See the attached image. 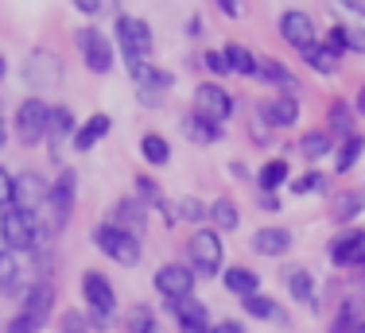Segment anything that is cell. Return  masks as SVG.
Listing matches in <instances>:
<instances>
[{
	"label": "cell",
	"instance_id": "obj_7",
	"mask_svg": "<svg viewBox=\"0 0 365 333\" xmlns=\"http://www.w3.org/2000/svg\"><path fill=\"white\" fill-rule=\"evenodd\" d=\"M117 39H120V55L128 58V66L140 63L152 51V28L136 16H117Z\"/></svg>",
	"mask_w": 365,
	"mask_h": 333
},
{
	"label": "cell",
	"instance_id": "obj_26",
	"mask_svg": "<svg viewBox=\"0 0 365 333\" xmlns=\"http://www.w3.org/2000/svg\"><path fill=\"white\" fill-rule=\"evenodd\" d=\"M222 55H225V66H230V74L257 78V58H253V51H245L241 43H230V47H225Z\"/></svg>",
	"mask_w": 365,
	"mask_h": 333
},
{
	"label": "cell",
	"instance_id": "obj_46",
	"mask_svg": "<svg viewBox=\"0 0 365 333\" xmlns=\"http://www.w3.org/2000/svg\"><path fill=\"white\" fill-rule=\"evenodd\" d=\"M179 213H182V217H187V221H198V217H202V213H206V209H202V206H198V201H182V206H179Z\"/></svg>",
	"mask_w": 365,
	"mask_h": 333
},
{
	"label": "cell",
	"instance_id": "obj_10",
	"mask_svg": "<svg viewBox=\"0 0 365 333\" xmlns=\"http://www.w3.org/2000/svg\"><path fill=\"white\" fill-rule=\"evenodd\" d=\"M47 198H51V186H47V179H43V174L24 171V174H16V179H12V206H16V209H28V213H36V209H39Z\"/></svg>",
	"mask_w": 365,
	"mask_h": 333
},
{
	"label": "cell",
	"instance_id": "obj_14",
	"mask_svg": "<svg viewBox=\"0 0 365 333\" xmlns=\"http://www.w3.org/2000/svg\"><path fill=\"white\" fill-rule=\"evenodd\" d=\"M280 35L292 43L295 51H299V55L319 43V39H315V23H311L307 12H284V16H280Z\"/></svg>",
	"mask_w": 365,
	"mask_h": 333
},
{
	"label": "cell",
	"instance_id": "obj_45",
	"mask_svg": "<svg viewBox=\"0 0 365 333\" xmlns=\"http://www.w3.org/2000/svg\"><path fill=\"white\" fill-rule=\"evenodd\" d=\"M206 66H210L214 74H230V66H225V55H222V51H206Z\"/></svg>",
	"mask_w": 365,
	"mask_h": 333
},
{
	"label": "cell",
	"instance_id": "obj_49",
	"mask_svg": "<svg viewBox=\"0 0 365 333\" xmlns=\"http://www.w3.org/2000/svg\"><path fill=\"white\" fill-rule=\"evenodd\" d=\"M210 333H245L237 322H222V326H210Z\"/></svg>",
	"mask_w": 365,
	"mask_h": 333
},
{
	"label": "cell",
	"instance_id": "obj_34",
	"mask_svg": "<svg viewBox=\"0 0 365 333\" xmlns=\"http://www.w3.org/2000/svg\"><path fill=\"white\" fill-rule=\"evenodd\" d=\"M330 132H338V136H346V139L354 136V109L346 101L330 105Z\"/></svg>",
	"mask_w": 365,
	"mask_h": 333
},
{
	"label": "cell",
	"instance_id": "obj_11",
	"mask_svg": "<svg viewBox=\"0 0 365 333\" xmlns=\"http://www.w3.org/2000/svg\"><path fill=\"white\" fill-rule=\"evenodd\" d=\"M195 112H198V117H206L210 125H222V120L233 112V97L222 90L218 82H202L195 90Z\"/></svg>",
	"mask_w": 365,
	"mask_h": 333
},
{
	"label": "cell",
	"instance_id": "obj_20",
	"mask_svg": "<svg viewBox=\"0 0 365 333\" xmlns=\"http://www.w3.org/2000/svg\"><path fill=\"white\" fill-rule=\"evenodd\" d=\"M179 132L187 136L190 144H198V147L218 144V139H222V128H218V125H210L206 117H198V112H187V117L179 120Z\"/></svg>",
	"mask_w": 365,
	"mask_h": 333
},
{
	"label": "cell",
	"instance_id": "obj_25",
	"mask_svg": "<svg viewBox=\"0 0 365 333\" xmlns=\"http://www.w3.org/2000/svg\"><path fill=\"white\" fill-rule=\"evenodd\" d=\"M71 132H78V128H74V112L66 109V105H58V109H51L47 136H51V152H55V159H58V139H66Z\"/></svg>",
	"mask_w": 365,
	"mask_h": 333
},
{
	"label": "cell",
	"instance_id": "obj_35",
	"mask_svg": "<svg viewBox=\"0 0 365 333\" xmlns=\"http://www.w3.org/2000/svg\"><path fill=\"white\" fill-rule=\"evenodd\" d=\"M303 58H307V66H311V70H319V74H334V70H338V55H330L323 43L307 47V51H303Z\"/></svg>",
	"mask_w": 365,
	"mask_h": 333
},
{
	"label": "cell",
	"instance_id": "obj_48",
	"mask_svg": "<svg viewBox=\"0 0 365 333\" xmlns=\"http://www.w3.org/2000/svg\"><path fill=\"white\" fill-rule=\"evenodd\" d=\"M214 8H222V16H230V20H233V16H241V4H233V0H218Z\"/></svg>",
	"mask_w": 365,
	"mask_h": 333
},
{
	"label": "cell",
	"instance_id": "obj_53",
	"mask_svg": "<svg viewBox=\"0 0 365 333\" xmlns=\"http://www.w3.org/2000/svg\"><path fill=\"white\" fill-rule=\"evenodd\" d=\"M0 78H4V58H0Z\"/></svg>",
	"mask_w": 365,
	"mask_h": 333
},
{
	"label": "cell",
	"instance_id": "obj_4",
	"mask_svg": "<svg viewBox=\"0 0 365 333\" xmlns=\"http://www.w3.org/2000/svg\"><path fill=\"white\" fill-rule=\"evenodd\" d=\"M82 295L90 302V314H93V326L106 329L109 326V314L117 310V295H113V283L101 271H86L82 275Z\"/></svg>",
	"mask_w": 365,
	"mask_h": 333
},
{
	"label": "cell",
	"instance_id": "obj_8",
	"mask_svg": "<svg viewBox=\"0 0 365 333\" xmlns=\"http://www.w3.org/2000/svg\"><path fill=\"white\" fill-rule=\"evenodd\" d=\"M24 82H28L31 90H55V85L63 82V63H58V55H51V51H31V55L24 58Z\"/></svg>",
	"mask_w": 365,
	"mask_h": 333
},
{
	"label": "cell",
	"instance_id": "obj_44",
	"mask_svg": "<svg viewBox=\"0 0 365 333\" xmlns=\"http://www.w3.org/2000/svg\"><path fill=\"white\" fill-rule=\"evenodd\" d=\"M346 51H365V31L361 28H346Z\"/></svg>",
	"mask_w": 365,
	"mask_h": 333
},
{
	"label": "cell",
	"instance_id": "obj_15",
	"mask_svg": "<svg viewBox=\"0 0 365 333\" xmlns=\"http://www.w3.org/2000/svg\"><path fill=\"white\" fill-rule=\"evenodd\" d=\"M74 194H78V174L71 171V166H63L58 171V182L51 186V206H55V225L63 229L66 217H71L74 209Z\"/></svg>",
	"mask_w": 365,
	"mask_h": 333
},
{
	"label": "cell",
	"instance_id": "obj_52",
	"mask_svg": "<svg viewBox=\"0 0 365 333\" xmlns=\"http://www.w3.org/2000/svg\"><path fill=\"white\" fill-rule=\"evenodd\" d=\"M0 147H4V120H0Z\"/></svg>",
	"mask_w": 365,
	"mask_h": 333
},
{
	"label": "cell",
	"instance_id": "obj_39",
	"mask_svg": "<svg viewBox=\"0 0 365 333\" xmlns=\"http://www.w3.org/2000/svg\"><path fill=\"white\" fill-rule=\"evenodd\" d=\"M128 329H133V333H155L152 310H148V306H136V310L128 314Z\"/></svg>",
	"mask_w": 365,
	"mask_h": 333
},
{
	"label": "cell",
	"instance_id": "obj_9",
	"mask_svg": "<svg viewBox=\"0 0 365 333\" xmlns=\"http://www.w3.org/2000/svg\"><path fill=\"white\" fill-rule=\"evenodd\" d=\"M155 291H160L168 302L190 299V295H195V271H190V264H182V260L163 264L160 271H155Z\"/></svg>",
	"mask_w": 365,
	"mask_h": 333
},
{
	"label": "cell",
	"instance_id": "obj_32",
	"mask_svg": "<svg viewBox=\"0 0 365 333\" xmlns=\"http://www.w3.org/2000/svg\"><path fill=\"white\" fill-rule=\"evenodd\" d=\"M206 213H210V221L218 225V229H237V221H241L237 206H233L230 198H214V206L206 209Z\"/></svg>",
	"mask_w": 365,
	"mask_h": 333
},
{
	"label": "cell",
	"instance_id": "obj_36",
	"mask_svg": "<svg viewBox=\"0 0 365 333\" xmlns=\"http://www.w3.org/2000/svg\"><path fill=\"white\" fill-rule=\"evenodd\" d=\"M299 152H303V159H307V163L323 159V155L330 152V136L327 132H307L299 139Z\"/></svg>",
	"mask_w": 365,
	"mask_h": 333
},
{
	"label": "cell",
	"instance_id": "obj_40",
	"mask_svg": "<svg viewBox=\"0 0 365 333\" xmlns=\"http://www.w3.org/2000/svg\"><path fill=\"white\" fill-rule=\"evenodd\" d=\"M292 190H295V194H311V190H327V179H323L319 171H307L303 179H295V182H292Z\"/></svg>",
	"mask_w": 365,
	"mask_h": 333
},
{
	"label": "cell",
	"instance_id": "obj_21",
	"mask_svg": "<svg viewBox=\"0 0 365 333\" xmlns=\"http://www.w3.org/2000/svg\"><path fill=\"white\" fill-rule=\"evenodd\" d=\"M113 229H120V233H128V236H136L144 229V209L136 206L133 198H125V201H117V206H113Z\"/></svg>",
	"mask_w": 365,
	"mask_h": 333
},
{
	"label": "cell",
	"instance_id": "obj_30",
	"mask_svg": "<svg viewBox=\"0 0 365 333\" xmlns=\"http://www.w3.org/2000/svg\"><path fill=\"white\" fill-rule=\"evenodd\" d=\"M257 78H264L268 85H280V90H295L299 85V78L284 63H257Z\"/></svg>",
	"mask_w": 365,
	"mask_h": 333
},
{
	"label": "cell",
	"instance_id": "obj_18",
	"mask_svg": "<svg viewBox=\"0 0 365 333\" xmlns=\"http://www.w3.org/2000/svg\"><path fill=\"white\" fill-rule=\"evenodd\" d=\"M260 117H264V125L288 128V125L299 120V101H295L292 93H280V97H272V101H260Z\"/></svg>",
	"mask_w": 365,
	"mask_h": 333
},
{
	"label": "cell",
	"instance_id": "obj_2",
	"mask_svg": "<svg viewBox=\"0 0 365 333\" xmlns=\"http://www.w3.org/2000/svg\"><path fill=\"white\" fill-rule=\"evenodd\" d=\"M0 240H4V248H12V252L36 248V240H39V217L28 213V209L8 206L4 213H0Z\"/></svg>",
	"mask_w": 365,
	"mask_h": 333
},
{
	"label": "cell",
	"instance_id": "obj_28",
	"mask_svg": "<svg viewBox=\"0 0 365 333\" xmlns=\"http://www.w3.org/2000/svg\"><path fill=\"white\" fill-rule=\"evenodd\" d=\"M245 314H249V318H260V322H288L284 306H276L272 299H264V295H253V299H245Z\"/></svg>",
	"mask_w": 365,
	"mask_h": 333
},
{
	"label": "cell",
	"instance_id": "obj_19",
	"mask_svg": "<svg viewBox=\"0 0 365 333\" xmlns=\"http://www.w3.org/2000/svg\"><path fill=\"white\" fill-rule=\"evenodd\" d=\"M253 248L257 256H284V252L292 248V233L284 229V225H264V229L253 233Z\"/></svg>",
	"mask_w": 365,
	"mask_h": 333
},
{
	"label": "cell",
	"instance_id": "obj_42",
	"mask_svg": "<svg viewBox=\"0 0 365 333\" xmlns=\"http://www.w3.org/2000/svg\"><path fill=\"white\" fill-rule=\"evenodd\" d=\"M323 47L330 51V55H338V58H342V55H346V28H330V35H327V43H323Z\"/></svg>",
	"mask_w": 365,
	"mask_h": 333
},
{
	"label": "cell",
	"instance_id": "obj_1",
	"mask_svg": "<svg viewBox=\"0 0 365 333\" xmlns=\"http://www.w3.org/2000/svg\"><path fill=\"white\" fill-rule=\"evenodd\" d=\"M51 310H55V287L51 283H36L28 295H24V306L12 322H8V333H39L47 326Z\"/></svg>",
	"mask_w": 365,
	"mask_h": 333
},
{
	"label": "cell",
	"instance_id": "obj_29",
	"mask_svg": "<svg viewBox=\"0 0 365 333\" xmlns=\"http://www.w3.org/2000/svg\"><path fill=\"white\" fill-rule=\"evenodd\" d=\"M288 174H292V166L284 163V159H272V163H264L260 166V190H264V194H276V190L284 186V182H288Z\"/></svg>",
	"mask_w": 365,
	"mask_h": 333
},
{
	"label": "cell",
	"instance_id": "obj_31",
	"mask_svg": "<svg viewBox=\"0 0 365 333\" xmlns=\"http://www.w3.org/2000/svg\"><path fill=\"white\" fill-rule=\"evenodd\" d=\"M288 291H292L295 302H311V299H315V275H311L307 268L288 271Z\"/></svg>",
	"mask_w": 365,
	"mask_h": 333
},
{
	"label": "cell",
	"instance_id": "obj_12",
	"mask_svg": "<svg viewBox=\"0 0 365 333\" xmlns=\"http://www.w3.org/2000/svg\"><path fill=\"white\" fill-rule=\"evenodd\" d=\"M78 51H82L86 66H90L93 74H109V70H113V47H109V39L101 31L82 28V31H78Z\"/></svg>",
	"mask_w": 365,
	"mask_h": 333
},
{
	"label": "cell",
	"instance_id": "obj_3",
	"mask_svg": "<svg viewBox=\"0 0 365 333\" xmlns=\"http://www.w3.org/2000/svg\"><path fill=\"white\" fill-rule=\"evenodd\" d=\"M187 256H190V271L195 275H218L222 271V236L214 229H198L187 244Z\"/></svg>",
	"mask_w": 365,
	"mask_h": 333
},
{
	"label": "cell",
	"instance_id": "obj_33",
	"mask_svg": "<svg viewBox=\"0 0 365 333\" xmlns=\"http://www.w3.org/2000/svg\"><path fill=\"white\" fill-rule=\"evenodd\" d=\"M140 152H144V159L152 163V166H163L171 159V147H168V139L163 136H155V132H148L144 139H140Z\"/></svg>",
	"mask_w": 365,
	"mask_h": 333
},
{
	"label": "cell",
	"instance_id": "obj_13",
	"mask_svg": "<svg viewBox=\"0 0 365 333\" xmlns=\"http://www.w3.org/2000/svg\"><path fill=\"white\" fill-rule=\"evenodd\" d=\"M133 82H136V90H140L144 105H163V93L171 90L168 70H155V66H144V63H133Z\"/></svg>",
	"mask_w": 365,
	"mask_h": 333
},
{
	"label": "cell",
	"instance_id": "obj_50",
	"mask_svg": "<svg viewBox=\"0 0 365 333\" xmlns=\"http://www.w3.org/2000/svg\"><path fill=\"white\" fill-rule=\"evenodd\" d=\"M342 8H350V12L354 16H365V4H361V0H346V4Z\"/></svg>",
	"mask_w": 365,
	"mask_h": 333
},
{
	"label": "cell",
	"instance_id": "obj_41",
	"mask_svg": "<svg viewBox=\"0 0 365 333\" xmlns=\"http://www.w3.org/2000/svg\"><path fill=\"white\" fill-rule=\"evenodd\" d=\"M136 190H140V198H144V201H152L155 209H163V190L155 186V182L148 179V174H140V179H136Z\"/></svg>",
	"mask_w": 365,
	"mask_h": 333
},
{
	"label": "cell",
	"instance_id": "obj_6",
	"mask_svg": "<svg viewBox=\"0 0 365 333\" xmlns=\"http://www.w3.org/2000/svg\"><path fill=\"white\" fill-rule=\"evenodd\" d=\"M47 120H51V109L47 101L39 97H28L16 109V136H20V144L36 147L39 139H47Z\"/></svg>",
	"mask_w": 365,
	"mask_h": 333
},
{
	"label": "cell",
	"instance_id": "obj_38",
	"mask_svg": "<svg viewBox=\"0 0 365 333\" xmlns=\"http://www.w3.org/2000/svg\"><path fill=\"white\" fill-rule=\"evenodd\" d=\"M361 147H365V139L354 132L350 139L342 144V152H338V171H350L354 163H358V155H361Z\"/></svg>",
	"mask_w": 365,
	"mask_h": 333
},
{
	"label": "cell",
	"instance_id": "obj_47",
	"mask_svg": "<svg viewBox=\"0 0 365 333\" xmlns=\"http://www.w3.org/2000/svg\"><path fill=\"white\" fill-rule=\"evenodd\" d=\"M74 8H78V12H86V16H93V12H101L106 4H101V0H74Z\"/></svg>",
	"mask_w": 365,
	"mask_h": 333
},
{
	"label": "cell",
	"instance_id": "obj_51",
	"mask_svg": "<svg viewBox=\"0 0 365 333\" xmlns=\"http://www.w3.org/2000/svg\"><path fill=\"white\" fill-rule=\"evenodd\" d=\"M358 112H365V85L358 90Z\"/></svg>",
	"mask_w": 365,
	"mask_h": 333
},
{
	"label": "cell",
	"instance_id": "obj_23",
	"mask_svg": "<svg viewBox=\"0 0 365 333\" xmlns=\"http://www.w3.org/2000/svg\"><path fill=\"white\" fill-rule=\"evenodd\" d=\"M24 283V264L12 248H0V295H16V287Z\"/></svg>",
	"mask_w": 365,
	"mask_h": 333
},
{
	"label": "cell",
	"instance_id": "obj_16",
	"mask_svg": "<svg viewBox=\"0 0 365 333\" xmlns=\"http://www.w3.org/2000/svg\"><path fill=\"white\" fill-rule=\"evenodd\" d=\"M171 314H175L179 329L182 333H210V314H206V306L190 295V299H179L171 302Z\"/></svg>",
	"mask_w": 365,
	"mask_h": 333
},
{
	"label": "cell",
	"instance_id": "obj_27",
	"mask_svg": "<svg viewBox=\"0 0 365 333\" xmlns=\"http://www.w3.org/2000/svg\"><path fill=\"white\" fill-rule=\"evenodd\" d=\"M354 329H365V302L361 299H350L342 306V314H338L330 333H354Z\"/></svg>",
	"mask_w": 365,
	"mask_h": 333
},
{
	"label": "cell",
	"instance_id": "obj_22",
	"mask_svg": "<svg viewBox=\"0 0 365 333\" xmlns=\"http://www.w3.org/2000/svg\"><path fill=\"white\" fill-rule=\"evenodd\" d=\"M109 128H113V120L106 117V112H98V117H90V120H86V125L74 132V147H78V152H90V147H98L101 139H106V132H109Z\"/></svg>",
	"mask_w": 365,
	"mask_h": 333
},
{
	"label": "cell",
	"instance_id": "obj_43",
	"mask_svg": "<svg viewBox=\"0 0 365 333\" xmlns=\"http://www.w3.org/2000/svg\"><path fill=\"white\" fill-rule=\"evenodd\" d=\"M63 333H86V318L82 314H63Z\"/></svg>",
	"mask_w": 365,
	"mask_h": 333
},
{
	"label": "cell",
	"instance_id": "obj_17",
	"mask_svg": "<svg viewBox=\"0 0 365 333\" xmlns=\"http://www.w3.org/2000/svg\"><path fill=\"white\" fill-rule=\"evenodd\" d=\"M327 252H330L334 264H365V233H358V229L338 233Z\"/></svg>",
	"mask_w": 365,
	"mask_h": 333
},
{
	"label": "cell",
	"instance_id": "obj_24",
	"mask_svg": "<svg viewBox=\"0 0 365 333\" xmlns=\"http://www.w3.org/2000/svg\"><path fill=\"white\" fill-rule=\"evenodd\" d=\"M225 287H230V295H237V299H253L257 287H260V275L253 268H230L225 271Z\"/></svg>",
	"mask_w": 365,
	"mask_h": 333
},
{
	"label": "cell",
	"instance_id": "obj_5",
	"mask_svg": "<svg viewBox=\"0 0 365 333\" xmlns=\"http://www.w3.org/2000/svg\"><path fill=\"white\" fill-rule=\"evenodd\" d=\"M93 240H98V248L106 252L113 264H120V268H136V264H140V240H136V236L113 229V225H101V229L93 233Z\"/></svg>",
	"mask_w": 365,
	"mask_h": 333
},
{
	"label": "cell",
	"instance_id": "obj_37",
	"mask_svg": "<svg viewBox=\"0 0 365 333\" xmlns=\"http://www.w3.org/2000/svg\"><path fill=\"white\" fill-rule=\"evenodd\" d=\"M361 206H365V198L358 194V190H350V194H342V198H338V206H334V221H338V225H346V221H350V217L358 213Z\"/></svg>",
	"mask_w": 365,
	"mask_h": 333
}]
</instances>
